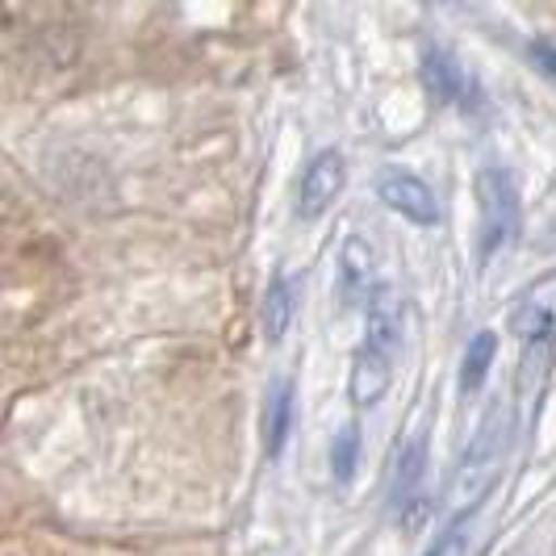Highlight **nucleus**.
Here are the masks:
<instances>
[{"label":"nucleus","instance_id":"14","mask_svg":"<svg viewBox=\"0 0 556 556\" xmlns=\"http://www.w3.org/2000/svg\"><path fill=\"white\" fill-rule=\"evenodd\" d=\"M473 523H477V510H456V519H447L444 531L431 540V548L422 556H469Z\"/></svg>","mask_w":556,"mask_h":556},{"label":"nucleus","instance_id":"3","mask_svg":"<svg viewBox=\"0 0 556 556\" xmlns=\"http://www.w3.org/2000/svg\"><path fill=\"white\" fill-rule=\"evenodd\" d=\"M377 197L390 205L393 214H402L406 223L415 226H435L440 223V201L431 193V185L406 172V167H381L377 176Z\"/></svg>","mask_w":556,"mask_h":556},{"label":"nucleus","instance_id":"13","mask_svg":"<svg viewBox=\"0 0 556 556\" xmlns=\"http://www.w3.org/2000/svg\"><path fill=\"white\" fill-rule=\"evenodd\" d=\"M498 356V334L494 331H477L460 356V393H477L485 386V372Z\"/></svg>","mask_w":556,"mask_h":556},{"label":"nucleus","instance_id":"16","mask_svg":"<svg viewBox=\"0 0 556 556\" xmlns=\"http://www.w3.org/2000/svg\"><path fill=\"white\" fill-rule=\"evenodd\" d=\"M531 55L544 63V72H553L556 76V47L553 42H535V47H531Z\"/></svg>","mask_w":556,"mask_h":556},{"label":"nucleus","instance_id":"15","mask_svg":"<svg viewBox=\"0 0 556 556\" xmlns=\"http://www.w3.org/2000/svg\"><path fill=\"white\" fill-rule=\"evenodd\" d=\"M356 456H361V427L348 422L331 444V469L339 481H352V473H356Z\"/></svg>","mask_w":556,"mask_h":556},{"label":"nucleus","instance_id":"5","mask_svg":"<svg viewBox=\"0 0 556 556\" xmlns=\"http://www.w3.org/2000/svg\"><path fill=\"white\" fill-rule=\"evenodd\" d=\"M343 185H348V164H343V155L327 147V151H318L314 160L306 164L302 172V185H298V218H318V214H327L339 193H343Z\"/></svg>","mask_w":556,"mask_h":556},{"label":"nucleus","instance_id":"9","mask_svg":"<svg viewBox=\"0 0 556 556\" xmlns=\"http://www.w3.org/2000/svg\"><path fill=\"white\" fill-rule=\"evenodd\" d=\"M402 327H406V314H402L397 293L393 289H377V298L364 309V343L397 361V352H402Z\"/></svg>","mask_w":556,"mask_h":556},{"label":"nucleus","instance_id":"6","mask_svg":"<svg viewBox=\"0 0 556 556\" xmlns=\"http://www.w3.org/2000/svg\"><path fill=\"white\" fill-rule=\"evenodd\" d=\"M377 251L364 239L361 230H352L343 239V251H339V298L343 306H364L377 298Z\"/></svg>","mask_w":556,"mask_h":556},{"label":"nucleus","instance_id":"12","mask_svg":"<svg viewBox=\"0 0 556 556\" xmlns=\"http://www.w3.org/2000/svg\"><path fill=\"white\" fill-rule=\"evenodd\" d=\"M289 422H293V381H277L264 402V452L268 456H280V447L289 440Z\"/></svg>","mask_w":556,"mask_h":556},{"label":"nucleus","instance_id":"4","mask_svg":"<svg viewBox=\"0 0 556 556\" xmlns=\"http://www.w3.org/2000/svg\"><path fill=\"white\" fill-rule=\"evenodd\" d=\"M422 80L447 105H456V110L465 113L481 110V84H477V76L444 47H427L422 51Z\"/></svg>","mask_w":556,"mask_h":556},{"label":"nucleus","instance_id":"11","mask_svg":"<svg viewBox=\"0 0 556 556\" xmlns=\"http://www.w3.org/2000/svg\"><path fill=\"white\" fill-rule=\"evenodd\" d=\"M422 477H427V435L415 431L410 444L402 447V456H397V469H393V485H390L393 510H406L415 502Z\"/></svg>","mask_w":556,"mask_h":556},{"label":"nucleus","instance_id":"1","mask_svg":"<svg viewBox=\"0 0 556 556\" xmlns=\"http://www.w3.org/2000/svg\"><path fill=\"white\" fill-rule=\"evenodd\" d=\"M506 440H510V406L494 402L477 427L473 444L465 447V460H460L456 481H452V502L460 510H477V502L494 490L502 460H506Z\"/></svg>","mask_w":556,"mask_h":556},{"label":"nucleus","instance_id":"8","mask_svg":"<svg viewBox=\"0 0 556 556\" xmlns=\"http://www.w3.org/2000/svg\"><path fill=\"white\" fill-rule=\"evenodd\" d=\"M393 364H397L393 356L361 343L356 356H352V372H348V397L356 406H377L386 397V390L393 386Z\"/></svg>","mask_w":556,"mask_h":556},{"label":"nucleus","instance_id":"2","mask_svg":"<svg viewBox=\"0 0 556 556\" xmlns=\"http://www.w3.org/2000/svg\"><path fill=\"white\" fill-rule=\"evenodd\" d=\"M477 223H481V260H498L519 239V193L502 167H477Z\"/></svg>","mask_w":556,"mask_h":556},{"label":"nucleus","instance_id":"10","mask_svg":"<svg viewBox=\"0 0 556 556\" xmlns=\"http://www.w3.org/2000/svg\"><path fill=\"white\" fill-rule=\"evenodd\" d=\"M298 298H302V280L289 277V273H277L268 293H264V309H260V323H264V339L268 343H280L293 314H298Z\"/></svg>","mask_w":556,"mask_h":556},{"label":"nucleus","instance_id":"7","mask_svg":"<svg viewBox=\"0 0 556 556\" xmlns=\"http://www.w3.org/2000/svg\"><path fill=\"white\" fill-rule=\"evenodd\" d=\"M510 334H519L523 343H548L556 334V273L540 277L528 293L510 309Z\"/></svg>","mask_w":556,"mask_h":556}]
</instances>
